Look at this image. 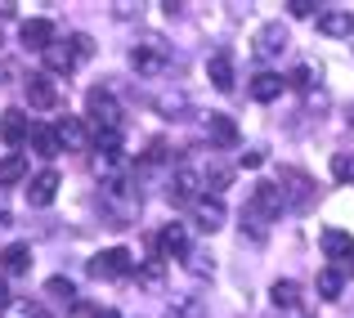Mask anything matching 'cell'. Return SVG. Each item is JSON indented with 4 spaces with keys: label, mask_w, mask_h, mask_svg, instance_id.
Returning <instances> with one entry per match:
<instances>
[{
    "label": "cell",
    "mask_w": 354,
    "mask_h": 318,
    "mask_svg": "<svg viewBox=\"0 0 354 318\" xmlns=\"http://www.w3.org/2000/svg\"><path fill=\"white\" fill-rule=\"evenodd\" d=\"M27 104H32V112H54V108H59V90H54L50 72L27 77Z\"/></svg>",
    "instance_id": "6"
},
{
    "label": "cell",
    "mask_w": 354,
    "mask_h": 318,
    "mask_svg": "<svg viewBox=\"0 0 354 318\" xmlns=\"http://www.w3.org/2000/svg\"><path fill=\"white\" fill-rule=\"evenodd\" d=\"M346 121H350V126H354V104H350V112H346Z\"/></svg>",
    "instance_id": "35"
},
{
    "label": "cell",
    "mask_w": 354,
    "mask_h": 318,
    "mask_svg": "<svg viewBox=\"0 0 354 318\" xmlns=\"http://www.w3.org/2000/svg\"><path fill=\"white\" fill-rule=\"evenodd\" d=\"M283 45H287V27L283 23H265V27H260V36H256V54H260V59L278 54Z\"/></svg>",
    "instance_id": "20"
},
{
    "label": "cell",
    "mask_w": 354,
    "mask_h": 318,
    "mask_svg": "<svg viewBox=\"0 0 354 318\" xmlns=\"http://www.w3.org/2000/svg\"><path fill=\"white\" fill-rule=\"evenodd\" d=\"M287 9H292V18H310L314 14V0H292Z\"/></svg>",
    "instance_id": "31"
},
{
    "label": "cell",
    "mask_w": 354,
    "mask_h": 318,
    "mask_svg": "<svg viewBox=\"0 0 354 318\" xmlns=\"http://www.w3.org/2000/svg\"><path fill=\"white\" fill-rule=\"evenodd\" d=\"M90 54H95V41L77 32V36H68V41H54L50 50H45V68H50V72H72L81 59H90Z\"/></svg>",
    "instance_id": "1"
},
{
    "label": "cell",
    "mask_w": 354,
    "mask_h": 318,
    "mask_svg": "<svg viewBox=\"0 0 354 318\" xmlns=\"http://www.w3.org/2000/svg\"><path fill=\"white\" fill-rule=\"evenodd\" d=\"M86 112H90V121L99 126V135H117V126H121V108H117V99H113V90H90L86 95Z\"/></svg>",
    "instance_id": "2"
},
{
    "label": "cell",
    "mask_w": 354,
    "mask_h": 318,
    "mask_svg": "<svg viewBox=\"0 0 354 318\" xmlns=\"http://www.w3.org/2000/svg\"><path fill=\"white\" fill-rule=\"evenodd\" d=\"M269 301H274L278 310H301V287H296L292 278H278L274 292H269Z\"/></svg>",
    "instance_id": "22"
},
{
    "label": "cell",
    "mask_w": 354,
    "mask_h": 318,
    "mask_svg": "<svg viewBox=\"0 0 354 318\" xmlns=\"http://www.w3.org/2000/svg\"><path fill=\"white\" fill-rule=\"evenodd\" d=\"M225 184H229V166H211V171L207 175H202V189H211V193H220V189H225Z\"/></svg>",
    "instance_id": "26"
},
{
    "label": "cell",
    "mask_w": 354,
    "mask_h": 318,
    "mask_svg": "<svg viewBox=\"0 0 354 318\" xmlns=\"http://www.w3.org/2000/svg\"><path fill=\"white\" fill-rule=\"evenodd\" d=\"M54 135H59V148H68V153H81V148H90V130L81 117H63L59 126H54Z\"/></svg>",
    "instance_id": "9"
},
{
    "label": "cell",
    "mask_w": 354,
    "mask_h": 318,
    "mask_svg": "<svg viewBox=\"0 0 354 318\" xmlns=\"http://www.w3.org/2000/svg\"><path fill=\"white\" fill-rule=\"evenodd\" d=\"M130 68H135L139 77H162L166 50H157V45H135V50H130Z\"/></svg>",
    "instance_id": "8"
},
{
    "label": "cell",
    "mask_w": 354,
    "mask_h": 318,
    "mask_svg": "<svg viewBox=\"0 0 354 318\" xmlns=\"http://www.w3.org/2000/svg\"><path fill=\"white\" fill-rule=\"evenodd\" d=\"M207 72H211V86H216V90H234V54H229V50L211 54Z\"/></svg>",
    "instance_id": "15"
},
{
    "label": "cell",
    "mask_w": 354,
    "mask_h": 318,
    "mask_svg": "<svg viewBox=\"0 0 354 318\" xmlns=\"http://www.w3.org/2000/svg\"><path fill=\"white\" fill-rule=\"evenodd\" d=\"M323 251L337 260L341 269H354V238L341 229H323Z\"/></svg>",
    "instance_id": "12"
},
{
    "label": "cell",
    "mask_w": 354,
    "mask_h": 318,
    "mask_svg": "<svg viewBox=\"0 0 354 318\" xmlns=\"http://www.w3.org/2000/svg\"><path fill=\"white\" fill-rule=\"evenodd\" d=\"M319 32L332 36V41H346V36H354V14H346V9H323Z\"/></svg>",
    "instance_id": "14"
},
{
    "label": "cell",
    "mask_w": 354,
    "mask_h": 318,
    "mask_svg": "<svg viewBox=\"0 0 354 318\" xmlns=\"http://www.w3.org/2000/svg\"><path fill=\"white\" fill-rule=\"evenodd\" d=\"M207 135L216 139L220 148H238V121L225 117V112H211L207 117Z\"/></svg>",
    "instance_id": "16"
},
{
    "label": "cell",
    "mask_w": 354,
    "mask_h": 318,
    "mask_svg": "<svg viewBox=\"0 0 354 318\" xmlns=\"http://www.w3.org/2000/svg\"><path fill=\"white\" fill-rule=\"evenodd\" d=\"M0 269H5V274H27V269H32V247H27V242H9V247L0 251Z\"/></svg>",
    "instance_id": "19"
},
{
    "label": "cell",
    "mask_w": 354,
    "mask_h": 318,
    "mask_svg": "<svg viewBox=\"0 0 354 318\" xmlns=\"http://www.w3.org/2000/svg\"><path fill=\"white\" fill-rule=\"evenodd\" d=\"M193 220H198V229L216 233L220 224H225V207H220L216 198H211V202H198V207H193Z\"/></svg>",
    "instance_id": "21"
},
{
    "label": "cell",
    "mask_w": 354,
    "mask_h": 318,
    "mask_svg": "<svg viewBox=\"0 0 354 318\" xmlns=\"http://www.w3.org/2000/svg\"><path fill=\"white\" fill-rule=\"evenodd\" d=\"M283 86L287 81L278 77V72H260V77H251V99H256V104H274V99L283 95Z\"/></svg>",
    "instance_id": "18"
},
{
    "label": "cell",
    "mask_w": 354,
    "mask_h": 318,
    "mask_svg": "<svg viewBox=\"0 0 354 318\" xmlns=\"http://www.w3.org/2000/svg\"><path fill=\"white\" fill-rule=\"evenodd\" d=\"M332 175H337V180H354V157L337 153V157H332Z\"/></svg>",
    "instance_id": "29"
},
{
    "label": "cell",
    "mask_w": 354,
    "mask_h": 318,
    "mask_svg": "<svg viewBox=\"0 0 354 318\" xmlns=\"http://www.w3.org/2000/svg\"><path fill=\"white\" fill-rule=\"evenodd\" d=\"M45 292H50V296H54V301H68V305H72V301H77V287H72V283H68V278H50V287H45Z\"/></svg>",
    "instance_id": "27"
},
{
    "label": "cell",
    "mask_w": 354,
    "mask_h": 318,
    "mask_svg": "<svg viewBox=\"0 0 354 318\" xmlns=\"http://www.w3.org/2000/svg\"><path fill=\"white\" fill-rule=\"evenodd\" d=\"M278 193H283V202H310V193H314V184H310V175L305 171H296V166H283V175H278Z\"/></svg>",
    "instance_id": "7"
},
{
    "label": "cell",
    "mask_w": 354,
    "mask_h": 318,
    "mask_svg": "<svg viewBox=\"0 0 354 318\" xmlns=\"http://www.w3.org/2000/svg\"><path fill=\"white\" fill-rule=\"evenodd\" d=\"M32 144H36V153H41V157H59L63 153L54 126H32Z\"/></svg>",
    "instance_id": "24"
},
{
    "label": "cell",
    "mask_w": 354,
    "mask_h": 318,
    "mask_svg": "<svg viewBox=\"0 0 354 318\" xmlns=\"http://www.w3.org/2000/svg\"><path fill=\"white\" fill-rule=\"evenodd\" d=\"M27 318H54L50 310H41V305H32V314H27Z\"/></svg>",
    "instance_id": "32"
},
{
    "label": "cell",
    "mask_w": 354,
    "mask_h": 318,
    "mask_svg": "<svg viewBox=\"0 0 354 318\" xmlns=\"http://www.w3.org/2000/svg\"><path fill=\"white\" fill-rule=\"evenodd\" d=\"M27 180V162L18 153H9V157H0V184H23Z\"/></svg>",
    "instance_id": "25"
},
{
    "label": "cell",
    "mask_w": 354,
    "mask_h": 318,
    "mask_svg": "<svg viewBox=\"0 0 354 318\" xmlns=\"http://www.w3.org/2000/svg\"><path fill=\"white\" fill-rule=\"evenodd\" d=\"M157 247H162V256H189V229L184 224H166L162 233H157Z\"/></svg>",
    "instance_id": "17"
},
{
    "label": "cell",
    "mask_w": 354,
    "mask_h": 318,
    "mask_svg": "<svg viewBox=\"0 0 354 318\" xmlns=\"http://www.w3.org/2000/svg\"><path fill=\"white\" fill-rule=\"evenodd\" d=\"M0 45H5V32H0Z\"/></svg>",
    "instance_id": "36"
},
{
    "label": "cell",
    "mask_w": 354,
    "mask_h": 318,
    "mask_svg": "<svg viewBox=\"0 0 354 318\" xmlns=\"http://www.w3.org/2000/svg\"><path fill=\"white\" fill-rule=\"evenodd\" d=\"M341 287H346V274H341L337 265L319 269V296H323V301H337V296H341Z\"/></svg>",
    "instance_id": "23"
},
{
    "label": "cell",
    "mask_w": 354,
    "mask_h": 318,
    "mask_svg": "<svg viewBox=\"0 0 354 318\" xmlns=\"http://www.w3.org/2000/svg\"><path fill=\"white\" fill-rule=\"evenodd\" d=\"M0 139H5L9 148L27 144V139H32V117H27L23 108H5L0 112Z\"/></svg>",
    "instance_id": "5"
},
{
    "label": "cell",
    "mask_w": 354,
    "mask_h": 318,
    "mask_svg": "<svg viewBox=\"0 0 354 318\" xmlns=\"http://www.w3.org/2000/svg\"><path fill=\"white\" fill-rule=\"evenodd\" d=\"M314 77H319V72H314L310 63H301V68H296L292 77H287V86H296V90H310V86H314Z\"/></svg>",
    "instance_id": "28"
},
{
    "label": "cell",
    "mask_w": 354,
    "mask_h": 318,
    "mask_svg": "<svg viewBox=\"0 0 354 318\" xmlns=\"http://www.w3.org/2000/svg\"><path fill=\"white\" fill-rule=\"evenodd\" d=\"M95 318H121V314H117V310H99Z\"/></svg>",
    "instance_id": "33"
},
{
    "label": "cell",
    "mask_w": 354,
    "mask_h": 318,
    "mask_svg": "<svg viewBox=\"0 0 354 318\" xmlns=\"http://www.w3.org/2000/svg\"><path fill=\"white\" fill-rule=\"evenodd\" d=\"M157 108H162V117H180L175 108H184V99H180V95H166V99H162Z\"/></svg>",
    "instance_id": "30"
},
{
    "label": "cell",
    "mask_w": 354,
    "mask_h": 318,
    "mask_svg": "<svg viewBox=\"0 0 354 318\" xmlns=\"http://www.w3.org/2000/svg\"><path fill=\"white\" fill-rule=\"evenodd\" d=\"M59 171H41V175H32V184H27V202L32 207H50L54 198H59Z\"/></svg>",
    "instance_id": "11"
},
{
    "label": "cell",
    "mask_w": 354,
    "mask_h": 318,
    "mask_svg": "<svg viewBox=\"0 0 354 318\" xmlns=\"http://www.w3.org/2000/svg\"><path fill=\"white\" fill-rule=\"evenodd\" d=\"M130 269H135V256H130L126 247H108L104 256L90 260V274L95 278H126Z\"/></svg>",
    "instance_id": "4"
},
{
    "label": "cell",
    "mask_w": 354,
    "mask_h": 318,
    "mask_svg": "<svg viewBox=\"0 0 354 318\" xmlns=\"http://www.w3.org/2000/svg\"><path fill=\"white\" fill-rule=\"evenodd\" d=\"M283 193H278V184H256L247 198V211H242V220H256V224H269L278 211H283Z\"/></svg>",
    "instance_id": "3"
},
{
    "label": "cell",
    "mask_w": 354,
    "mask_h": 318,
    "mask_svg": "<svg viewBox=\"0 0 354 318\" xmlns=\"http://www.w3.org/2000/svg\"><path fill=\"white\" fill-rule=\"evenodd\" d=\"M202 193V175L193 171V166H175L171 175V202H198Z\"/></svg>",
    "instance_id": "10"
},
{
    "label": "cell",
    "mask_w": 354,
    "mask_h": 318,
    "mask_svg": "<svg viewBox=\"0 0 354 318\" xmlns=\"http://www.w3.org/2000/svg\"><path fill=\"white\" fill-rule=\"evenodd\" d=\"M18 36H23L27 50H41L45 54L54 45V23H50V18H27V23L18 27Z\"/></svg>",
    "instance_id": "13"
},
{
    "label": "cell",
    "mask_w": 354,
    "mask_h": 318,
    "mask_svg": "<svg viewBox=\"0 0 354 318\" xmlns=\"http://www.w3.org/2000/svg\"><path fill=\"white\" fill-rule=\"evenodd\" d=\"M5 305H9V296H5V283H0V310H5Z\"/></svg>",
    "instance_id": "34"
}]
</instances>
